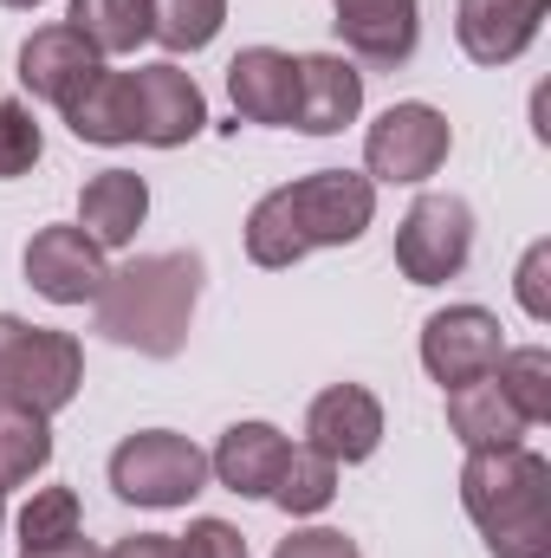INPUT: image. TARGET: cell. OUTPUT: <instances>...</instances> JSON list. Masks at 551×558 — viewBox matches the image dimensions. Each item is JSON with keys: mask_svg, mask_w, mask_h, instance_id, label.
Segmentation results:
<instances>
[{"mask_svg": "<svg viewBox=\"0 0 551 558\" xmlns=\"http://www.w3.org/2000/svg\"><path fill=\"white\" fill-rule=\"evenodd\" d=\"M377 221V182L364 169H311L285 189H267L247 215V260L254 267H298L318 247H351Z\"/></svg>", "mask_w": 551, "mask_h": 558, "instance_id": "1", "label": "cell"}, {"mask_svg": "<svg viewBox=\"0 0 551 558\" xmlns=\"http://www.w3.org/2000/svg\"><path fill=\"white\" fill-rule=\"evenodd\" d=\"M98 305V331L137 357H175L188 344L195 305H201V254L175 247V254H137L105 279Z\"/></svg>", "mask_w": 551, "mask_h": 558, "instance_id": "2", "label": "cell"}, {"mask_svg": "<svg viewBox=\"0 0 551 558\" xmlns=\"http://www.w3.org/2000/svg\"><path fill=\"white\" fill-rule=\"evenodd\" d=\"M461 507L493 558H551V461L526 441L467 454Z\"/></svg>", "mask_w": 551, "mask_h": 558, "instance_id": "3", "label": "cell"}, {"mask_svg": "<svg viewBox=\"0 0 551 558\" xmlns=\"http://www.w3.org/2000/svg\"><path fill=\"white\" fill-rule=\"evenodd\" d=\"M78 390H85V344L72 331L26 325V318L0 312V403L59 416Z\"/></svg>", "mask_w": 551, "mask_h": 558, "instance_id": "4", "label": "cell"}, {"mask_svg": "<svg viewBox=\"0 0 551 558\" xmlns=\"http://www.w3.org/2000/svg\"><path fill=\"white\" fill-rule=\"evenodd\" d=\"M201 487H208V454L175 428H137L111 448V494L131 507L169 513L188 507Z\"/></svg>", "mask_w": 551, "mask_h": 558, "instance_id": "5", "label": "cell"}, {"mask_svg": "<svg viewBox=\"0 0 551 558\" xmlns=\"http://www.w3.org/2000/svg\"><path fill=\"white\" fill-rule=\"evenodd\" d=\"M474 260V208L461 195H415L396 228V267L409 286H448Z\"/></svg>", "mask_w": 551, "mask_h": 558, "instance_id": "6", "label": "cell"}, {"mask_svg": "<svg viewBox=\"0 0 551 558\" xmlns=\"http://www.w3.org/2000/svg\"><path fill=\"white\" fill-rule=\"evenodd\" d=\"M448 149H454V131H448V118L434 111V105H421V98H403V105H390L377 124H370V137H364V175L370 182H428L441 162H448Z\"/></svg>", "mask_w": 551, "mask_h": 558, "instance_id": "7", "label": "cell"}, {"mask_svg": "<svg viewBox=\"0 0 551 558\" xmlns=\"http://www.w3.org/2000/svg\"><path fill=\"white\" fill-rule=\"evenodd\" d=\"M506 357V331L487 305H441L421 325V371L454 390V384H480L493 377V364Z\"/></svg>", "mask_w": 551, "mask_h": 558, "instance_id": "8", "label": "cell"}, {"mask_svg": "<svg viewBox=\"0 0 551 558\" xmlns=\"http://www.w3.org/2000/svg\"><path fill=\"white\" fill-rule=\"evenodd\" d=\"M20 267H26V286L46 299V305H91L98 292H105V247L78 228V221H52V228H39L33 241H26V254H20Z\"/></svg>", "mask_w": 551, "mask_h": 558, "instance_id": "9", "label": "cell"}, {"mask_svg": "<svg viewBox=\"0 0 551 558\" xmlns=\"http://www.w3.org/2000/svg\"><path fill=\"white\" fill-rule=\"evenodd\" d=\"M131 92H137V143H149V149H182L208 131V98H201L195 72H182L175 59L137 65Z\"/></svg>", "mask_w": 551, "mask_h": 558, "instance_id": "10", "label": "cell"}, {"mask_svg": "<svg viewBox=\"0 0 551 558\" xmlns=\"http://www.w3.org/2000/svg\"><path fill=\"white\" fill-rule=\"evenodd\" d=\"M305 448L331 454L338 468H357L383 448V403L364 384H331L305 410Z\"/></svg>", "mask_w": 551, "mask_h": 558, "instance_id": "11", "label": "cell"}, {"mask_svg": "<svg viewBox=\"0 0 551 558\" xmlns=\"http://www.w3.org/2000/svg\"><path fill=\"white\" fill-rule=\"evenodd\" d=\"M546 13L551 0H461L454 7V39L474 65H513L546 33Z\"/></svg>", "mask_w": 551, "mask_h": 558, "instance_id": "12", "label": "cell"}, {"mask_svg": "<svg viewBox=\"0 0 551 558\" xmlns=\"http://www.w3.org/2000/svg\"><path fill=\"white\" fill-rule=\"evenodd\" d=\"M364 111V72L344 52H305L298 59V98H292V131L305 137H338Z\"/></svg>", "mask_w": 551, "mask_h": 558, "instance_id": "13", "label": "cell"}, {"mask_svg": "<svg viewBox=\"0 0 551 558\" xmlns=\"http://www.w3.org/2000/svg\"><path fill=\"white\" fill-rule=\"evenodd\" d=\"M105 72V59L59 20V26H39V33H26L20 39V85L33 92V98H46V105H72L91 78Z\"/></svg>", "mask_w": 551, "mask_h": 558, "instance_id": "14", "label": "cell"}, {"mask_svg": "<svg viewBox=\"0 0 551 558\" xmlns=\"http://www.w3.org/2000/svg\"><path fill=\"white\" fill-rule=\"evenodd\" d=\"M331 26L364 65H403L421 39V0H331Z\"/></svg>", "mask_w": 551, "mask_h": 558, "instance_id": "15", "label": "cell"}, {"mask_svg": "<svg viewBox=\"0 0 551 558\" xmlns=\"http://www.w3.org/2000/svg\"><path fill=\"white\" fill-rule=\"evenodd\" d=\"M292 98H298V59L279 46H247L228 65V105L241 111V124H292Z\"/></svg>", "mask_w": 551, "mask_h": 558, "instance_id": "16", "label": "cell"}, {"mask_svg": "<svg viewBox=\"0 0 551 558\" xmlns=\"http://www.w3.org/2000/svg\"><path fill=\"white\" fill-rule=\"evenodd\" d=\"M285 454H292V441L279 435L273 422H234V428L215 441L208 474H215L228 494H241V500H267L273 481H279V468H285Z\"/></svg>", "mask_w": 551, "mask_h": 558, "instance_id": "17", "label": "cell"}, {"mask_svg": "<svg viewBox=\"0 0 551 558\" xmlns=\"http://www.w3.org/2000/svg\"><path fill=\"white\" fill-rule=\"evenodd\" d=\"M143 221H149V182H143L137 169H105V175H91V182L78 189V228H85L105 254L131 247Z\"/></svg>", "mask_w": 551, "mask_h": 558, "instance_id": "18", "label": "cell"}, {"mask_svg": "<svg viewBox=\"0 0 551 558\" xmlns=\"http://www.w3.org/2000/svg\"><path fill=\"white\" fill-rule=\"evenodd\" d=\"M448 428H454V441H461L467 454L519 448V441H526V416L500 397L493 377H480V384H454V390H448Z\"/></svg>", "mask_w": 551, "mask_h": 558, "instance_id": "19", "label": "cell"}, {"mask_svg": "<svg viewBox=\"0 0 551 558\" xmlns=\"http://www.w3.org/2000/svg\"><path fill=\"white\" fill-rule=\"evenodd\" d=\"M65 124L78 143H98V149H118V143H137V92H131V72H98L72 105H65Z\"/></svg>", "mask_w": 551, "mask_h": 558, "instance_id": "20", "label": "cell"}, {"mask_svg": "<svg viewBox=\"0 0 551 558\" xmlns=\"http://www.w3.org/2000/svg\"><path fill=\"white\" fill-rule=\"evenodd\" d=\"M65 26L98 59H124L149 39V0H65Z\"/></svg>", "mask_w": 551, "mask_h": 558, "instance_id": "21", "label": "cell"}, {"mask_svg": "<svg viewBox=\"0 0 551 558\" xmlns=\"http://www.w3.org/2000/svg\"><path fill=\"white\" fill-rule=\"evenodd\" d=\"M267 500H273L279 513H292V520L325 513V507L338 500V461L318 454V448H305V441H292V454H285V468H279V481H273Z\"/></svg>", "mask_w": 551, "mask_h": 558, "instance_id": "22", "label": "cell"}, {"mask_svg": "<svg viewBox=\"0 0 551 558\" xmlns=\"http://www.w3.org/2000/svg\"><path fill=\"white\" fill-rule=\"evenodd\" d=\"M46 461H52V416L0 403V494L46 474Z\"/></svg>", "mask_w": 551, "mask_h": 558, "instance_id": "23", "label": "cell"}, {"mask_svg": "<svg viewBox=\"0 0 551 558\" xmlns=\"http://www.w3.org/2000/svg\"><path fill=\"white\" fill-rule=\"evenodd\" d=\"M493 384H500V397L526 416V428L551 422V351L546 344H513V351L493 364Z\"/></svg>", "mask_w": 551, "mask_h": 558, "instance_id": "24", "label": "cell"}, {"mask_svg": "<svg viewBox=\"0 0 551 558\" xmlns=\"http://www.w3.org/2000/svg\"><path fill=\"white\" fill-rule=\"evenodd\" d=\"M221 20H228V0H149V39H162L169 52L215 46Z\"/></svg>", "mask_w": 551, "mask_h": 558, "instance_id": "25", "label": "cell"}, {"mask_svg": "<svg viewBox=\"0 0 551 558\" xmlns=\"http://www.w3.org/2000/svg\"><path fill=\"white\" fill-rule=\"evenodd\" d=\"M65 539H78V494L72 487H39L20 507V553H46V546H65Z\"/></svg>", "mask_w": 551, "mask_h": 558, "instance_id": "26", "label": "cell"}, {"mask_svg": "<svg viewBox=\"0 0 551 558\" xmlns=\"http://www.w3.org/2000/svg\"><path fill=\"white\" fill-rule=\"evenodd\" d=\"M39 156H46V131H39L33 105L0 98V182H20Z\"/></svg>", "mask_w": 551, "mask_h": 558, "instance_id": "27", "label": "cell"}, {"mask_svg": "<svg viewBox=\"0 0 551 558\" xmlns=\"http://www.w3.org/2000/svg\"><path fill=\"white\" fill-rule=\"evenodd\" d=\"M519 305H526V318L532 325H546L551 318V241H532L526 247V260H519Z\"/></svg>", "mask_w": 551, "mask_h": 558, "instance_id": "28", "label": "cell"}, {"mask_svg": "<svg viewBox=\"0 0 551 558\" xmlns=\"http://www.w3.org/2000/svg\"><path fill=\"white\" fill-rule=\"evenodd\" d=\"M175 546H182V558H247L241 526H228V520H188V533Z\"/></svg>", "mask_w": 551, "mask_h": 558, "instance_id": "29", "label": "cell"}, {"mask_svg": "<svg viewBox=\"0 0 551 558\" xmlns=\"http://www.w3.org/2000/svg\"><path fill=\"white\" fill-rule=\"evenodd\" d=\"M273 558H364V553H357V539L338 533V526H298L292 539L273 546Z\"/></svg>", "mask_w": 551, "mask_h": 558, "instance_id": "30", "label": "cell"}, {"mask_svg": "<svg viewBox=\"0 0 551 558\" xmlns=\"http://www.w3.org/2000/svg\"><path fill=\"white\" fill-rule=\"evenodd\" d=\"M105 558H182V546H175V533H131Z\"/></svg>", "mask_w": 551, "mask_h": 558, "instance_id": "31", "label": "cell"}, {"mask_svg": "<svg viewBox=\"0 0 551 558\" xmlns=\"http://www.w3.org/2000/svg\"><path fill=\"white\" fill-rule=\"evenodd\" d=\"M20 558H105L91 539H65V546H46V553H20Z\"/></svg>", "mask_w": 551, "mask_h": 558, "instance_id": "32", "label": "cell"}, {"mask_svg": "<svg viewBox=\"0 0 551 558\" xmlns=\"http://www.w3.org/2000/svg\"><path fill=\"white\" fill-rule=\"evenodd\" d=\"M0 7H20V13H33V7H46V0H0Z\"/></svg>", "mask_w": 551, "mask_h": 558, "instance_id": "33", "label": "cell"}, {"mask_svg": "<svg viewBox=\"0 0 551 558\" xmlns=\"http://www.w3.org/2000/svg\"><path fill=\"white\" fill-rule=\"evenodd\" d=\"M0 526H7V494H0Z\"/></svg>", "mask_w": 551, "mask_h": 558, "instance_id": "34", "label": "cell"}]
</instances>
